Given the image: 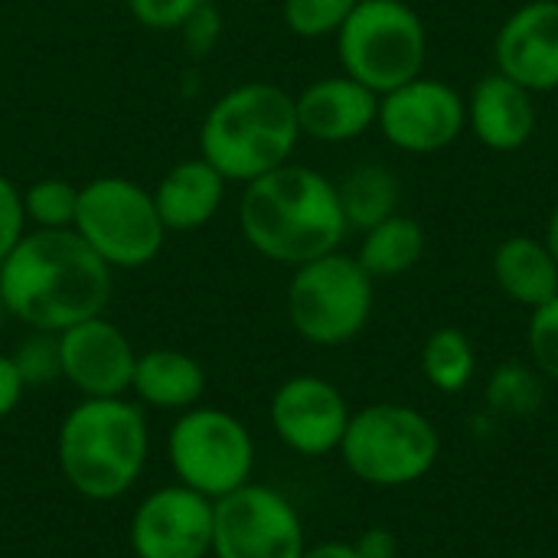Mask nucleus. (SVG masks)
Wrapping results in <instances>:
<instances>
[{"instance_id": "nucleus-13", "label": "nucleus", "mask_w": 558, "mask_h": 558, "mask_svg": "<svg viewBox=\"0 0 558 558\" xmlns=\"http://www.w3.org/2000/svg\"><path fill=\"white\" fill-rule=\"evenodd\" d=\"M350 415L343 392L324 376H291L271 396V428L301 458L340 451Z\"/></svg>"}, {"instance_id": "nucleus-29", "label": "nucleus", "mask_w": 558, "mask_h": 558, "mask_svg": "<svg viewBox=\"0 0 558 558\" xmlns=\"http://www.w3.org/2000/svg\"><path fill=\"white\" fill-rule=\"evenodd\" d=\"M203 3L206 0H128V10L141 26L170 33L180 29Z\"/></svg>"}, {"instance_id": "nucleus-12", "label": "nucleus", "mask_w": 558, "mask_h": 558, "mask_svg": "<svg viewBox=\"0 0 558 558\" xmlns=\"http://www.w3.org/2000/svg\"><path fill=\"white\" fill-rule=\"evenodd\" d=\"M137 558H206L213 553V500L173 484L154 490L131 520Z\"/></svg>"}, {"instance_id": "nucleus-26", "label": "nucleus", "mask_w": 558, "mask_h": 558, "mask_svg": "<svg viewBox=\"0 0 558 558\" xmlns=\"http://www.w3.org/2000/svg\"><path fill=\"white\" fill-rule=\"evenodd\" d=\"M360 0H284V26L301 39L337 36Z\"/></svg>"}, {"instance_id": "nucleus-33", "label": "nucleus", "mask_w": 558, "mask_h": 558, "mask_svg": "<svg viewBox=\"0 0 558 558\" xmlns=\"http://www.w3.org/2000/svg\"><path fill=\"white\" fill-rule=\"evenodd\" d=\"M23 379H20V373H16V366H13V360L10 356H0V418H7L16 405H20V399H23Z\"/></svg>"}, {"instance_id": "nucleus-22", "label": "nucleus", "mask_w": 558, "mask_h": 558, "mask_svg": "<svg viewBox=\"0 0 558 558\" xmlns=\"http://www.w3.org/2000/svg\"><path fill=\"white\" fill-rule=\"evenodd\" d=\"M337 193H340L347 226L360 229V232L396 216L402 206V183H399L396 170L386 163H356L337 183Z\"/></svg>"}, {"instance_id": "nucleus-1", "label": "nucleus", "mask_w": 558, "mask_h": 558, "mask_svg": "<svg viewBox=\"0 0 558 558\" xmlns=\"http://www.w3.org/2000/svg\"><path fill=\"white\" fill-rule=\"evenodd\" d=\"M0 298L7 314L26 327L62 333L105 314L111 265L75 229H36L0 265Z\"/></svg>"}, {"instance_id": "nucleus-11", "label": "nucleus", "mask_w": 558, "mask_h": 558, "mask_svg": "<svg viewBox=\"0 0 558 558\" xmlns=\"http://www.w3.org/2000/svg\"><path fill=\"white\" fill-rule=\"evenodd\" d=\"M376 128L396 150L438 154L468 131V98L445 78L418 75L379 95Z\"/></svg>"}, {"instance_id": "nucleus-36", "label": "nucleus", "mask_w": 558, "mask_h": 558, "mask_svg": "<svg viewBox=\"0 0 558 558\" xmlns=\"http://www.w3.org/2000/svg\"><path fill=\"white\" fill-rule=\"evenodd\" d=\"M3 317H7V307H3V298H0V324H3Z\"/></svg>"}, {"instance_id": "nucleus-17", "label": "nucleus", "mask_w": 558, "mask_h": 558, "mask_svg": "<svg viewBox=\"0 0 558 558\" xmlns=\"http://www.w3.org/2000/svg\"><path fill=\"white\" fill-rule=\"evenodd\" d=\"M539 128L536 95L504 72H487L468 95V131L494 154L523 150Z\"/></svg>"}, {"instance_id": "nucleus-14", "label": "nucleus", "mask_w": 558, "mask_h": 558, "mask_svg": "<svg viewBox=\"0 0 558 558\" xmlns=\"http://www.w3.org/2000/svg\"><path fill=\"white\" fill-rule=\"evenodd\" d=\"M62 379H69L85 399H121L134 383L137 353L121 327L88 317L59 333Z\"/></svg>"}, {"instance_id": "nucleus-6", "label": "nucleus", "mask_w": 558, "mask_h": 558, "mask_svg": "<svg viewBox=\"0 0 558 558\" xmlns=\"http://www.w3.org/2000/svg\"><path fill=\"white\" fill-rule=\"evenodd\" d=\"M343 75L386 95L428 65V26L409 0H360L337 33Z\"/></svg>"}, {"instance_id": "nucleus-19", "label": "nucleus", "mask_w": 558, "mask_h": 558, "mask_svg": "<svg viewBox=\"0 0 558 558\" xmlns=\"http://www.w3.org/2000/svg\"><path fill=\"white\" fill-rule=\"evenodd\" d=\"M490 271L500 294L526 311L543 307L558 294V265L546 239H533V235L504 239L494 248Z\"/></svg>"}, {"instance_id": "nucleus-27", "label": "nucleus", "mask_w": 558, "mask_h": 558, "mask_svg": "<svg viewBox=\"0 0 558 558\" xmlns=\"http://www.w3.org/2000/svg\"><path fill=\"white\" fill-rule=\"evenodd\" d=\"M526 350H530V363L539 369V376L558 386V294L543 307L530 311Z\"/></svg>"}, {"instance_id": "nucleus-18", "label": "nucleus", "mask_w": 558, "mask_h": 558, "mask_svg": "<svg viewBox=\"0 0 558 558\" xmlns=\"http://www.w3.org/2000/svg\"><path fill=\"white\" fill-rule=\"evenodd\" d=\"M226 196V177L203 157L180 160L154 190V206L167 232H193L206 226Z\"/></svg>"}, {"instance_id": "nucleus-3", "label": "nucleus", "mask_w": 558, "mask_h": 558, "mask_svg": "<svg viewBox=\"0 0 558 558\" xmlns=\"http://www.w3.org/2000/svg\"><path fill=\"white\" fill-rule=\"evenodd\" d=\"M301 141L294 95L271 82H245L222 98L203 118L199 157L209 160L226 183H252L284 167Z\"/></svg>"}, {"instance_id": "nucleus-10", "label": "nucleus", "mask_w": 558, "mask_h": 558, "mask_svg": "<svg viewBox=\"0 0 558 558\" xmlns=\"http://www.w3.org/2000/svg\"><path fill=\"white\" fill-rule=\"evenodd\" d=\"M304 549L301 513L284 494L248 481L213 500L216 558H301Z\"/></svg>"}, {"instance_id": "nucleus-21", "label": "nucleus", "mask_w": 558, "mask_h": 558, "mask_svg": "<svg viewBox=\"0 0 558 558\" xmlns=\"http://www.w3.org/2000/svg\"><path fill=\"white\" fill-rule=\"evenodd\" d=\"M425 245H428V239H425L422 222L405 216V213H396V216H389L379 226L363 232L356 262L363 265V271L373 281L399 278L422 262Z\"/></svg>"}, {"instance_id": "nucleus-20", "label": "nucleus", "mask_w": 558, "mask_h": 558, "mask_svg": "<svg viewBox=\"0 0 558 558\" xmlns=\"http://www.w3.org/2000/svg\"><path fill=\"white\" fill-rule=\"evenodd\" d=\"M134 396L160 412H186L206 392L203 366L180 350H150L137 356L134 366Z\"/></svg>"}, {"instance_id": "nucleus-23", "label": "nucleus", "mask_w": 558, "mask_h": 558, "mask_svg": "<svg viewBox=\"0 0 558 558\" xmlns=\"http://www.w3.org/2000/svg\"><path fill=\"white\" fill-rule=\"evenodd\" d=\"M422 376L432 389L445 396L464 392L477 376V350L471 337L458 327H438L422 347Z\"/></svg>"}, {"instance_id": "nucleus-34", "label": "nucleus", "mask_w": 558, "mask_h": 558, "mask_svg": "<svg viewBox=\"0 0 558 558\" xmlns=\"http://www.w3.org/2000/svg\"><path fill=\"white\" fill-rule=\"evenodd\" d=\"M301 558H360V553L353 549V543H320L304 549Z\"/></svg>"}, {"instance_id": "nucleus-30", "label": "nucleus", "mask_w": 558, "mask_h": 558, "mask_svg": "<svg viewBox=\"0 0 558 558\" xmlns=\"http://www.w3.org/2000/svg\"><path fill=\"white\" fill-rule=\"evenodd\" d=\"M26 235V206H23V193L0 177V265L7 262V255L20 245V239Z\"/></svg>"}, {"instance_id": "nucleus-16", "label": "nucleus", "mask_w": 558, "mask_h": 558, "mask_svg": "<svg viewBox=\"0 0 558 558\" xmlns=\"http://www.w3.org/2000/svg\"><path fill=\"white\" fill-rule=\"evenodd\" d=\"M294 108L301 137H314L320 144H347L376 128L379 95L350 75H327L294 95Z\"/></svg>"}, {"instance_id": "nucleus-25", "label": "nucleus", "mask_w": 558, "mask_h": 558, "mask_svg": "<svg viewBox=\"0 0 558 558\" xmlns=\"http://www.w3.org/2000/svg\"><path fill=\"white\" fill-rule=\"evenodd\" d=\"M26 219H33L39 229H72L78 213V186H72L62 177L36 180L23 193Z\"/></svg>"}, {"instance_id": "nucleus-2", "label": "nucleus", "mask_w": 558, "mask_h": 558, "mask_svg": "<svg viewBox=\"0 0 558 558\" xmlns=\"http://www.w3.org/2000/svg\"><path fill=\"white\" fill-rule=\"evenodd\" d=\"M239 226L258 255L291 268L337 252L350 232L337 183L291 160L245 183Z\"/></svg>"}, {"instance_id": "nucleus-32", "label": "nucleus", "mask_w": 558, "mask_h": 558, "mask_svg": "<svg viewBox=\"0 0 558 558\" xmlns=\"http://www.w3.org/2000/svg\"><path fill=\"white\" fill-rule=\"evenodd\" d=\"M353 549L360 558H399V536L386 526H369L356 536Z\"/></svg>"}, {"instance_id": "nucleus-28", "label": "nucleus", "mask_w": 558, "mask_h": 558, "mask_svg": "<svg viewBox=\"0 0 558 558\" xmlns=\"http://www.w3.org/2000/svg\"><path fill=\"white\" fill-rule=\"evenodd\" d=\"M23 386H46L52 379L62 376V363H59V333H46L36 330L26 343H20V350L10 356Z\"/></svg>"}, {"instance_id": "nucleus-35", "label": "nucleus", "mask_w": 558, "mask_h": 558, "mask_svg": "<svg viewBox=\"0 0 558 558\" xmlns=\"http://www.w3.org/2000/svg\"><path fill=\"white\" fill-rule=\"evenodd\" d=\"M546 245H549V252H553L558 265V203L556 209L549 213V222H546Z\"/></svg>"}, {"instance_id": "nucleus-7", "label": "nucleus", "mask_w": 558, "mask_h": 558, "mask_svg": "<svg viewBox=\"0 0 558 558\" xmlns=\"http://www.w3.org/2000/svg\"><path fill=\"white\" fill-rule=\"evenodd\" d=\"M376 304V281L353 255L340 248L294 268L288 284V320L314 347H343L356 340Z\"/></svg>"}, {"instance_id": "nucleus-4", "label": "nucleus", "mask_w": 558, "mask_h": 558, "mask_svg": "<svg viewBox=\"0 0 558 558\" xmlns=\"http://www.w3.org/2000/svg\"><path fill=\"white\" fill-rule=\"evenodd\" d=\"M147 461V422L121 399H82L59 428V468L75 494L114 500L131 490Z\"/></svg>"}, {"instance_id": "nucleus-9", "label": "nucleus", "mask_w": 558, "mask_h": 558, "mask_svg": "<svg viewBox=\"0 0 558 558\" xmlns=\"http://www.w3.org/2000/svg\"><path fill=\"white\" fill-rule=\"evenodd\" d=\"M177 481L209 500H219L252 481L255 441L248 428L222 409H186L167 441Z\"/></svg>"}, {"instance_id": "nucleus-5", "label": "nucleus", "mask_w": 558, "mask_h": 558, "mask_svg": "<svg viewBox=\"0 0 558 558\" xmlns=\"http://www.w3.org/2000/svg\"><path fill=\"white\" fill-rule=\"evenodd\" d=\"M441 454L435 422L402 402H376L350 415L340 441L347 471L379 490L412 487L432 474Z\"/></svg>"}, {"instance_id": "nucleus-24", "label": "nucleus", "mask_w": 558, "mask_h": 558, "mask_svg": "<svg viewBox=\"0 0 558 558\" xmlns=\"http://www.w3.org/2000/svg\"><path fill=\"white\" fill-rule=\"evenodd\" d=\"M484 399L497 418H530L546 402V379L533 363L507 360L487 376Z\"/></svg>"}, {"instance_id": "nucleus-31", "label": "nucleus", "mask_w": 558, "mask_h": 558, "mask_svg": "<svg viewBox=\"0 0 558 558\" xmlns=\"http://www.w3.org/2000/svg\"><path fill=\"white\" fill-rule=\"evenodd\" d=\"M180 33H183V43H186V49H190V56H209L213 49H216V43H219V33H222V16H219V10L206 0L183 26H180Z\"/></svg>"}, {"instance_id": "nucleus-8", "label": "nucleus", "mask_w": 558, "mask_h": 558, "mask_svg": "<svg viewBox=\"0 0 558 558\" xmlns=\"http://www.w3.org/2000/svg\"><path fill=\"white\" fill-rule=\"evenodd\" d=\"M72 229L111 268H144L160 255L167 239L154 193L124 177H98L78 186Z\"/></svg>"}, {"instance_id": "nucleus-15", "label": "nucleus", "mask_w": 558, "mask_h": 558, "mask_svg": "<svg viewBox=\"0 0 558 558\" xmlns=\"http://www.w3.org/2000/svg\"><path fill=\"white\" fill-rule=\"evenodd\" d=\"M494 65L533 95L558 92V0H526L500 23Z\"/></svg>"}]
</instances>
